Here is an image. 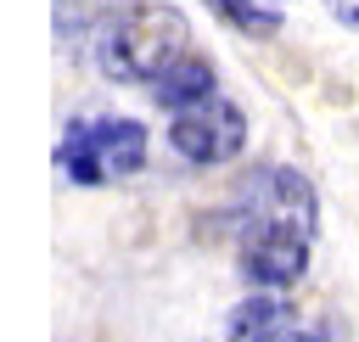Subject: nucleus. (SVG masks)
Masks as SVG:
<instances>
[{
    "instance_id": "1",
    "label": "nucleus",
    "mask_w": 359,
    "mask_h": 342,
    "mask_svg": "<svg viewBox=\"0 0 359 342\" xmlns=\"http://www.w3.org/2000/svg\"><path fill=\"white\" fill-rule=\"evenodd\" d=\"M314 235H320L314 185L297 168H258V179L241 196V230H236L241 280L258 292H292L309 275Z\"/></svg>"
},
{
    "instance_id": "2",
    "label": "nucleus",
    "mask_w": 359,
    "mask_h": 342,
    "mask_svg": "<svg viewBox=\"0 0 359 342\" xmlns=\"http://www.w3.org/2000/svg\"><path fill=\"white\" fill-rule=\"evenodd\" d=\"M185 50H191V22L174 6H118L95 34L101 73L123 84H151Z\"/></svg>"
},
{
    "instance_id": "3",
    "label": "nucleus",
    "mask_w": 359,
    "mask_h": 342,
    "mask_svg": "<svg viewBox=\"0 0 359 342\" xmlns=\"http://www.w3.org/2000/svg\"><path fill=\"white\" fill-rule=\"evenodd\" d=\"M56 168L73 179V185H101V179H118V174H135L146 168V123L135 118H73L67 135L56 140Z\"/></svg>"
},
{
    "instance_id": "4",
    "label": "nucleus",
    "mask_w": 359,
    "mask_h": 342,
    "mask_svg": "<svg viewBox=\"0 0 359 342\" xmlns=\"http://www.w3.org/2000/svg\"><path fill=\"white\" fill-rule=\"evenodd\" d=\"M168 146H174L185 163H202V168L230 163V157L247 146V118H241L236 101H224V95L213 90L208 101L174 112V123H168Z\"/></svg>"
},
{
    "instance_id": "5",
    "label": "nucleus",
    "mask_w": 359,
    "mask_h": 342,
    "mask_svg": "<svg viewBox=\"0 0 359 342\" xmlns=\"http://www.w3.org/2000/svg\"><path fill=\"white\" fill-rule=\"evenodd\" d=\"M146 90H151V101H157L163 112H180V107H196V101H208V95H213V67H208L202 56H191V50H185V56H180V62H168Z\"/></svg>"
},
{
    "instance_id": "6",
    "label": "nucleus",
    "mask_w": 359,
    "mask_h": 342,
    "mask_svg": "<svg viewBox=\"0 0 359 342\" xmlns=\"http://www.w3.org/2000/svg\"><path fill=\"white\" fill-rule=\"evenodd\" d=\"M275 325H292V308H286L280 292H258V286H252V297H241V303L230 308V320H224L230 342H252V336H264V331H275Z\"/></svg>"
},
{
    "instance_id": "7",
    "label": "nucleus",
    "mask_w": 359,
    "mask_h": 342,
    "mask_svg": "<svg viewBox=\"0 0 359 342\" xmlns=\"http://www.w3.org/2000/svg\"><path fill=\"white\" fill-rule=\"evenodd\" d=\"M219 22H230L236 34H252V39H269L280 34V11L275 6H258V0H208Z\"/></svg>"
},
{
    "instance_id": "8",
    "label": "nucleus",
    "mask_w": 359,
    "mask_h": 342,
    "mask_svg": "<svg viewBox=\"0 0 359 342\" xmlns=\"http://www.w3.org/2000/svg\"><path fill=\"white\" fill-rule=\"evenodd\" d=\"M90 22H101V0H56V28L73 39V34H84Z\"/></svg>"
},
{
    "instance_id": "9",
    "label": "nucleus",
    "mask_w": 359,
    "mask_h": 342,
    "mask_svg": "<svg viewBox=\"0 0 359 342\" xmlns=\"http://www.w3.org/2000/svg\"><path fill=\"white\" fill-rule=\"evenodd\" d=\"M252 342H320V336L303 331V325L292 320V325H275V331H264V336H252Z\"/></svg>"
},
{
    "instance_id": "10",
    "label": "nucleus",
    "mask_w": 359,
    "mask_h": 342,
    "mask_svg": "<svg viewBox=\"0 0 359 342\" xmlns=\"http://www.w3.org/2000/svg\"><path fill=\"white\" fill-rule=\"evenodd\" d=\"M325 11H331L342 28H359V0H325Z\"/></svg>"
}]
</instances>
